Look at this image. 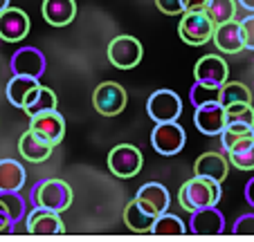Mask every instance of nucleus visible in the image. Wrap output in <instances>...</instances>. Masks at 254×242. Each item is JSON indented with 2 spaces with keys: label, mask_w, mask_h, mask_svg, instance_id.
Masks as SVG:
<instances>
[{
  "label": "nucleus",
  "mask_w": 254,
  "mask_h": 242,
  "mask_svg": "<svg viewBox=\"0 0 254 242\" xmlns=\"http://www.w3.org/2000/svg\"><path fill=\"white\" fill-rule=\"evenodd\" d=\"M221 197H223L221 182L198 175L187 180L178 191V202H180L183 211H189V213H193L198 209H207V206H218Z\"/></svg>",
  "instance_id": "f257e3e1"
},
{
  "label": "nucleus",
  "mask_w": 254,
  "mask_h": 242,
  "mask_svg": "<svg viewBox=\"0 0 254 242\" xmlns=\"http://www.w3.org/2000/svg\"><path fill=\"white\" fill-rule=\"evenodd\" d=\"M29 202L34 206H41V209L63 213L72 204V189L67 182L57 180V177H48V180H41L32 186Z\"/></svg>",
  "instance_id": "f03ea898"
},
{
  "label": "nucleus",
  "mask_w": 254,
  "mask_h": 242,
  "mask_svg": "<svg viewBox=\"0 0 254 242\" xmlns=\"http://www.w3.org/2000/svg\"><path fill=\"white\" fill-rule=\"evenodd\" d=\"M214 20L202 11H185L180 25H178V34L187 45L191 48H200L207 41H211V34H214Z\"/></svg>",
  "instance_id": "7ed1b4c3"
},
{
  "label": "nucleus",
  "mask_w": 254,
  "mask_h": 242,
  "mask_svg": "<svg viewBox=\"0 0 254 242\" xmlns=\"http://www.w3.org/2000/svg\"><path fill=\"white\" fill-rule=\"evenodd\" d=\"M187 144V133L178 121H162L151 130V146L164 157L178 155Z\"/></svg>",
  "instance_id": "20e7f679"
},
{
  "label": "nucleus",
  "mask_w": 254,
  "mask_h": 242,
  "mask_svg": "<svg viewBox=\"0 0 254 242\" xmlns=\"http://www.w3.org/2000/svg\"><path fill=\"white\" fill-rule=\"evenodd\" d=\"M108 61L117 70H133L142 61V43L128 34L115 36L108 43Z\"/></svg>",
  "instance_id": "39448f33"
},
{
  "label": "nucleus",
  "mask_w": 254,
  "mask_h": 242,
  "mask_svg": "<svg viewBox=\"0 0 254 242\" xmlns=\"http://www.w3.org/2000/svg\"><path fill=\"white\" fill-rule=\"evenodd\" d=\"M142 152L133 144H120L108 152V168L120 180H130L142 171Z\"/></svg>",
  "instance_id": "423d86ee"
},
{
  "label": "nucleus",
  "mask_w": 254,
  "mask_h": 242,
  "mask_svg": "<svg viewBox=\"0 0 254 242\" xmlns=\"http://www.w3.org/2000/svg\"><path fill=\"white\" fill-rule=\"evenodd\" d=\"M92 103H95V110L104 117H115L128 103V95L126 90L115 83V81H104L95 88V95H92Z\"/></svg>",
  "instance_id": "0eeeda50"
},
{
  "label": "nucleus",
  "mask_w": 254,
  "mask_h": 242,
  "mask_svg": "<svg viewBox=\"0 0 254 242\" xmlns=\"http://www.w3.org/2000/svg\"><path fill=\"white\" fill-rule=\"evenodd\" d=\"M146 112L155 124L178 121L183 114V99L173 90H155L146 101Z\"/></svg>",
  "instance_id": "6e6552de"
},
{
  "label": "nucleus",
  "mask_w": 254,
  "mask_h": 242,
  "mask_svg": "<svg viewBox=\"0 0 254 242\" xmlns=\"http://www.w3.org/2000/svg\"><path fill=\"white\" fill-rule=\"evenodd\" d=\"M227 124L225 117V105L221 101H209V103L196 105L193 112V126L207 137H218Z\"/></svg>",
  "instance_id": "1a4fd4ad"
},
{
  "label": "nucleus",
  "mask_w": 254,
  "mask_h": 242,
  "mask_svg": "<svg viewBox=\"0 0 254 242\" xmlns=\"http://www.w3.org/2000/svg\"><path fill=\"white\" fill-rule=\"evenodd\" d=\"M227 76H230V67H227V63L218 54H207L193 67L196 83H202V86H209V88H221L227 81Z\"/></svg>",
  "instance_id": "9d476101"
},
{
  "label": "nucleus",
  "mask_w": 254,
  "mask_h": 242,
  "mask_svg": "<svg viewBox=\"0 0 254 242\" xmlns=\"http://www.w3.org/2000/svg\"><path fill=\"white\" fill-rule=\"evenodd\" d=\"M9 67L14 74H25V76L41 79V76L45 74V67H48V58L36 48H20L11 54Z\"/></svg>",
  "instance_id": "9b49d317"
},
{
  "label": "nucleus",
  "mask_w": 254,
  "mask_h": 242,
  "mask_svg": "<svg viewBox=\"0 0 254 242\" xmlns=\"http://www.w3.org/2000/svg\"><path fill=\"white\" fill-rule=\"evenodd\" d=\"M158 211L149 206L146 202L133 197L124 209V224L135 233H151L155 220H158Z\"/></svg>",
  "instance_id": "f8f14e48"
},
{
  "label": "nucleus",
  "mask_w": 254,
  "mask_h": 242,
  "mask_svg": "<svg viewBox=\"0 0 254 242\" xmlns=\"http://www.w3.org/2000/svg\"><path fill=\"white\" fill-rule=\"evenodd\" d=\"M29 128L34 133H39L41 137H45L52 146H59L63 142V135H65V119L59 110H50V112L29 117Z\"/></svg>",
  "instance_id": "ddd939ff"
},
{
  "label": "nucleus",
  "mask_w": 254,
  "mask_h": 242,
  "mask_svg": "<svg viewBox=\"0 0 254 242\" xmlns=\"http://www.w3.org/2000/svg\"><path fill=\"white\" fill-rule=\"evenodd\" d=\"M29 34V16L23 9L7 7L0 11V38L7 43H18Z\"/></svg>",
  "instance_id": "4468645a"
},
{
  "label": "nucleus",
  "mask_w": 254,
  "mask_h": 242,
  "mask_svg": "<svg viewBox=\"0 0 254 242\" xmlns=\"http://www.w3.org/2000/svg\"><path fill=\"white\" fill-rule=\"evenodd\" d=\"M29 233H39V236H57V233L65 231V224L61 220V213L57 211H48L41 206H34L25 218Z\"/></svg>",
  "instance_id": "2eb2a0df"
},
{
  "label": "nucleus",
  "mask_w": 254,
  "mask_h": 242,
  "mask_svg": "<svg viewBox=\"0 0 254 242\" xmlns=\"http://www.w3.org/2000/svg\"><path fill=\"white\" fill-rule=\"evenodd\" d=\"M227 173H230V159H227V155L216 152V150L202 152V155L196 159V164H193V175L221 182V184L225 182Z\"/></svg>",
  "instance_id": "dca6fc26"
},
{
  "label": "nucleus",
  "mask_w": 254,
  "mask_h": 242,
  "mask_svg": "<svg viewBox=\"0 0 254 242\" xmlns=\"http://www.w3.org/2000/svg\"><path fill=\"white\" fill-rule=\"evenodd\" d=\"M57 146L48 142L45 137H41L39 133H34L32 128H27L18 139V152L23 159L32 161V164H41V161H48L52 150Z\"/></svg>",
  "instance_id": "f3484780"
},
{
  "label": "nucleus",
  "mask_w": 254,
  "mask_h": 242,
  "mask_svg": "<svg viewBox=\"0 0 254 242\" xmlns=\"http://www.w3.org/2000/svg\"><path fill=\"white\" fill-rule=\"evenodd\" d=\"M211 41H214L216 49L223 54H239L245 49L239 20H227V23L216 25L214 34H211Z\"/></svg>",
  "instance_id": "a211bd4d"
},
{
  "label": "nucleus",
  "mask_w": 254,
  "mask_h": 242,
  "mask_svg": "<svg viewBox=\"0 0 254 242\" xmlns=\"http://www.w3.org/2000/svg\"><path fill=\"white\" fill-rule=\"evenodd\" d=\"M193 233L198 236H218L225 231V215L216 206H207V209H198L191 213V222H189Z\"/></svg>",
  "instance_id": "6ab92c4d"
},
{
  "label": "nucleus",
  "mask_w": 254,
  "mask_h": 242,
  "mask_svg": "<svg viewBox=\"0 0 254 242\" xmlns=\"http://www.w3.org/2000/svg\"><path fill=\"white\" fill-rule=\"evenodd\" d=\"M41 11L52 27H65L77 16V2L74 0H43Z\"/></svg>",
  "instance_id": "aec40b11"
},
{
  "label": "nucleus",
  "mask_w": 254,
  "mask_h": 242,
  "mask_svg": "<svg viewBox=\"0 0 254 242\" xmlns=\"http://www.w3.org/2000/svg\"><path fill=\"white\" fill-rule=\"evenodd\" d=\"M57 95H54V90H50L48 86H39L34 88L32 92L27 95V99H25V114L27 117H36V114H43V112H50V110H57Z\"/></svg>",
  "instance_id": "412c9836"
},
{
  "label": "nucleus",
  "mask_w": 254,
  "mask_h": 242,
  "mask_svg": "<svg viewBox=\"0 0 254 242\" xmlns=\"http://www.w3.org/2000/svg\"><path fill=\"white\" fill-rule=\"evenodd\" d=\"M27 180V173L16 159H0V193L20 191Z\"/></svg>",
  "instance_id": "4be33fe9"
},
{
  "label": "nucleus",
  "mask_w": 254,
  "mask_h": 242,
  "mask_svg": "<svg viewBox=\"0 0 254 242\" xmlns=\"http://www.w3.org/2000/svg\"><path fill=\"white\" fill-rule=\"evenodd\" d=\"M135 197L146 202L149 206H153L158 213H164V211H169V206H171L169 189L164 184H160V182H146V184H142Z\"/></svg>",
  "instance_id": "5701e85b"
},
{
  "label": "nucleus",
  "mask_w": 254,
  "mask_h": 242,
  "mask_svg": "<svg viewBox=\"0 0 254 242\" xmlns=\"http://www.w3.org/2000/svg\"><path fill=\"white\" fill-rule=\"evenodd\" d=\"M41 81L34 79V76H25V74H14L9 79L5 88V95H7V101H9L14 108H23L25 105V99L27 95L34 90V88H39Z\"/></svg>",
  "instance_id": "b1692460"
},
{
  "label": "nucleus",
  "mask_w": 254,
  "mask_h": 242,
  "mask_svg": "<svg viewBox=\"0 0 254 242\" xmlns=\"http://www.w3.org/2000/svg\"><path fill=\"white\" fill-rule=\"evenodd\" d=\"M227 159L239 171H254V135L236 142L227 150Z\"/></svg>",
  "instance_id": "393cba45"
},
{
  "label": "nucleus",
  "mask_w": 254,
  "mask_h": 242,
  "mask_svg": "<svg viewBox=\"0 0 254 242\" xmlns=\"http://www.w3.org/2000/svg\"><path fill=\"white\" fill-rule=\"evenodd\" d=\"M218 101L223 105H232V103H252V92L245 83L241 81H225L221 86V95H218Z\"/></svg>",
  "instance_id": "a878e982"
},
{
  "label": "nucleus",
  "mask_w": 254,
  "mask_h": 242,
  "mask_svg": "<svg viewBox=\"0 0 254 242\" xmlns=\"http://www.w3.org/2000/svg\"><path fill=\"white\" fill-rule=\"evenodd\" d=\"M187 231H189L187 224L178 218V215L167 213V211L158 215L153 229H151V233H155V236H183V233H187Z\"/></svg>",
  "instance_id": "bb28decb"
},
{
  "label": "nucleus",
  "mask_w": 254,
  "mask_h": 242,
  "mask_svg": "<svg viewBox=\"0 0 254 242\" xmlns=\"http://www.w3.org/2000/svg\"><path fill=\"white\" fill-rule=\"evenodd\" d=\"M0 204L7 211L9 220L14 224H18L23 218H27V202L23 199L20 191H14V193H0Z\"/></svg>",
  "instance_id": "cd10ccee"
},
{
  "label": "nucleus",
  "mask_w": 254,
  "mask_h": 242,
  "mask_svg": "<svg viewBox=\"0 0 254 242\" xmlns=\"http://www.w3.org/2000/svg\"><path fill=\"white\" fill-rule=\"evenodd\" d=\"M252 135H254V126L236 124V121H227L225 128H223V133L218 135V139H221L223 150L227 152L236 142H241V139H245V137H252Z\"/></svg>",
  "instance_id": "c85d7f7f"
},
{
  "label": "nucleus",
  "mask_w": 254,
  "mask_h": 242,
  "mask_svg": "<svg viewBox=\"0 0 254 242\" xmlns=\"http://www.w3.org/2000/svg\"><path fill=\"white\" fill-rule=\"evenodd\" d=\"M205 14L214 20V25L234 20L236 16V0H209L205 5Z\"/></svg>",
  "instance_id": "c756f323"
},
{
  "label": "nucleus",
  "mask_w": 254,
  "mask_h": 242,
  "mask_svg": "<svg viewBox=\"0 0 254 242\" xmlns=\"http://www.w3.org/2000/svg\"><path fill=\"white\" fill-rule=\"evenodd\" d=\"M225 117H227V121L254 126V105L252 103H232L225 108Z\"/></svg>",
  "instance_id": "7c9ffc66"
},
{
  "label": "nucleus",
  "mask_w": 254,
  "mask_h": 242,
  "mask_svg": "<svg viewBox=\"0 0 254 242\" xmlns=\"http://www.w3.org/2000/svg\"><path fill=\"white\" fill-rule=\"evenodd\" d=\"M218 95H221V88H209V86H202V83H196V86H191V90H189V99H191L193 105L218 101Z\"/></svg>",
  "instance_id": "2f4dec72"
},
{
  "label": "nucleus",
  "mask_w": 254,
  "mask_h": 242,
  "mask_svg": "<svg viewBox=\"0 0 254 242\" xmlns=\"http://www.w3.org/2000/svg\"><path fill=\"white\" fill-rule=\"evenodd\" d=\"M241 25V36H243V48L254 52V14L250 11L243 20H239Z\"/></svg>",
  "instance_id": "473e14b6"
},
{
  "label": "nucleus",
  "mask_w": 254,
  "mask_h": 242,
  "mask_svg": "<svg viewBox=\"0 0 254 242\" xmlns=\"http://www.w3.org/2000/svg\"><path fill=\"white\" fill-rule=\"evenodd\" d=\"M232 231L236 236H254V213H243L234 220Z\"/></svg>",
  "instance_id": "72a5a7b5"
},
{
  "label": "nucleus",
  "mask_w": 254,
  "mask_h": 242,
  "mask_svg": "<svg viewBox=\"0 0 254 242\" xmlns=\"http://www.w3.org/2000/svg\"><path fill=\"white\" fill-rule=\"evenodd\" d=\"M155 5L162 14H169V16H183L185 9H183V0H155Z\"/></svg>",
  "instance_id": "f704fd0d"
},
{
  "label": "nucleus",
  "mask_w": 254,
  "mask_h": 242,
  "mask_svg": "<svg viewBox=\"0 0 254 242\" xmlns=\"http://www.w3.org/2000/svg\"><path fill=\"white\" fill-rule=\"evenodd\" d=\"M16 224L9 220V215H7V211L2 209V204H0V233H9L14 231Z\"/></svg>",
  "instance_id": "c9c22d12"
},
{
  "label": "nucleus",
  "mask_w": 254,
  "mask_h": 242,
  "mask_svg": "<svg viewBox=\"0 0 254 242\" xmlns=\"http://www.w3.org/2000/svg\"><path fill=\"white\" fill-rule=\"evenodd\" d=\"M209 0H183V9L185 11H202Z\"/></svg>",
  "instance_id": "e433bc0d"
},
{
  "label": "nucleus",
  "mask_w": 254,
  "mask_h": 242,
  "mask_svg": "<svg viewBox=\"0 0 254 242\" xmlns=\"http://www.w3.org/2000/svg\"><path fill=\"white\" fill-rule=\"evenodd\" d=\"M245 202H248V204L254 209V177L248 182V184H245Z\"/></svg>",
  "instance_id": "4c0bfd02"
},
{
  "label": "nucleus",
  "mask_w": 254,
  "mask_h": 242,
  "mask_svg": "<svg viewBox=\"0 0 254 242\" xmlns=\"http://www.w3.org/2000/svg\"><path fill=\"white\" fill-rule=\"evenodd\" d=\"M236 2H239L245 11H252V14H254V0H236Z\"/></svg>",
  "instance_id": "58836bf2"
},
{
  "label": "nucleus",
  "mask_w": 254,
  "mask_h": 242,
  "mask_svg": "<svg viewBox=\"0 0 254 242\" xmlns=\"http://www.w3.org/2000/svg\"><path fill=\"white\" fill-rule=\"evenodd\" d=\"M9 7V0H0V11H5Z\"/></svg>",
  "instance_id": "ea45409f"
}]
</instances>
